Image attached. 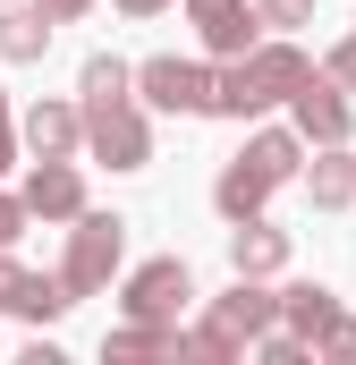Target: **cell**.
Returning <instances> with one entry per match:
<instances>
[{
    "mask_svg": "<svg viewBox=\"0 0 356 365\" xmlns=\"http://www.w3.org/2000/svg\"><path fill=\"white\" fill-rule=\"evenodd\" d=\"M297 77H305V60H297V51H255V60H238V68L212 86V110H238V119H255L263 102L297 93Z\"/></svg>",
    "mask_w": 356,
    "mask_h": 365,
    "instance_id": "cell-1",
    "label": "cell"
},
{
    "mask_svg": "<svg viewBox=\"0 0 356 365\" xmlns=\"http://www.w3.org/2000/svg\"><path fill=\"white\" fill-rule=\"evenodd\" d=\"M85 128H93V145L110 153V170H136V162H145V119L127 110V93H110V102H85Z\"/></svg>",
    "mask_w": 356,
    "mask_h": 365,
    "instance_id": "cell-2",
    "label": "cell"
},
{
    "mask_svg": "<svg viewBox=\"0 0 356 365\" xmlns=\"http://www.w3.org/2000/svg\"><path fill=\"white\" fill-rule=\"evenodd\" d=\"M110 264H119V221H85L77 247H68V280H60V289H68V297H77V289H102Z\"/></svg>",
    "mask_w": 356,
    "mask_h": 365,
    "instance_id": "cell-3",
    "label": "cell"
},
{
    "mask_svg": "<svg viewBox=\"0 0 356 365\" xmlns=\"http://www.w3.org/2000/svg\"><path fill=\"white\" fill-rule=\"evenodd\" d=\"M145 102H162V110H204L212 102V77L204 68H187V60H145Z\"/></svg>",
    "mask_w": 356,
    "mask_h": 365,
    "instance_id": "cell-4",
    "label": "cell"
},
{
    "mask_svg": "<svg viewBox=\"0 0 356 365\" xmlns=\"http://www.w3.org/2000/svg\"><path fill=\"white\" fill-rule=\"evenodd\" d=\"M195 26H204V43H212V51H246L255 9H246V0H195Z\"/></svg>",
    "mask_w": 356,
    "mask_h": 365,
    "instance_id": "cell-5",
    "label": "cell"
},
{
    "mask_svg": "<svg viewBox=\"0 0 356 365\" xmlns=\"http://www.w3.org/2000/svg\"><path fill=\"white\" fill-rule=\"evenodd\" d=\"M297 128L323 136V145H340V136H348V102L331 86H305V77H297Z\"/></svg>",
    "mask_w": 356,
    "mask_h": 365,
    "instance_id": "cell-6",
    "label": "cell"
},
{
    "mask_svg": "<svg viewBox=\"0 0 356 365\" xmlns=\"http://www.w3.org/2000/svg\"><path fill=\"white\" fill-rule=\"evenodd\" d=\"M178 297H187V272H178V264H145L136 289H127V306H136V314H170Z\"/></svg>",
    "mask_w": 356,
    "mask_h": 365,
    "instance_id": "cell-7",
    "label": "cell"
},
{
    "mask_svg": "<svg viewBox=\"0 0 356 365\" xmlns=\"http://www.w3.org/2000/svg\"><path fill=\"white\" fill-rule=\"evenodd\" d=\"M26 204H34V212H51V221H60V212H77V170H68V162H43L34 187H26Z\"/></svg>",
    "mask_w": 356,
    "mask_h": 365,
    "instance_id": "cell-8",
    "label": "cell"
},
{
    "mask_svg": "<svg viewBox=\"0 0 356 365\" xmlns=\"http://www.w3.org/2000/svg\"><path fill=\"white\" fill-rule=\"evenodd\" d=\"M43 43H51V17H34V9H9L0 17V51L9 60H43Z\"/></svg>",
    "mask_w": 356,
    "mask_h": 365,
    "instance_id": "cell-9",
    "label": "cell"
},
{
    "mask_svg": "<svg viewBox=\"0 0 356 365\" xmlns=\"http://www.w3.org/2000/svg\"><path fill=\"white\" fill-rule=\"evenodd\" d=\"M263 187H271V170H263V162H238V170L221 179V212H238V221H246V212L263 204Z\"/></svg>",
    "mask_w": 356,
    "mask_h": 365,
    "instance_id": "cell-10",
    "label": "cell"
},
{
    "mask_svg": "<svg viewBox=\"0 0 356 365\" xmlns=\"http://www.w3.org/2000/svg\"><path fill=\"white\" fill-rule=\"evenodd\" d=\"M263 323H271V297H255V289H238V297L221 306V331H212V349H221V340H238V331H263Z\"/></svg>",
    "mask_w": 356,
    "mask_h": 365,
    "instance_id": "cell-11",
    "label": "cell"
},
{
    "mask_svg": "<svg viewBox=\"0 0 356 365\" xmlns=\"http://www.w3.org/2000/svg\"><path fill=\"white\" fill-rule=\"evenodd\" d=\"M26 136H34V153H43V162H60V153L77 145V119H68V110H34V119H26Z\"/></svg>",
    "mask_w": 356,
    "mask_h": 365,
    "instance_id": "cell-12",
    "label": "cell"
},
{
    "mask_svg": "<svg viewBox=\"0 0 356 365\" xmlns=\"http://www.w3.org/2000/svg\"><path fill=\"white\" fill-rule=\"evenodd\" d=\"M229 255H238V272H271V264H280V230H238Z\"/></svg>",
    "mask_w": 356,
    "mask_h": 365,
    "instance_id": "cell-13",
    "label": "cell"
},
{
    "mask_svg": "<svg viewBox=\"0 0 356 365\" xmlns=\"http://www.w3.org/2000/svg\"><path fill=\"white\" fill-rule=\"evenodd\" d=\"M110 93H127V68L119 60H85V102H110Z\"/></svg>",
    "mask_w": 356,
    "mask_h": 365,
    "instance_id": "cell-14",
    "label": "cell"
},
{
    "mask_svg": "<svg viewBox=\"0 0 356 365\" xmlns=\"http://www.w3.org/2000/svg\"><path fill=\"white\" fill-rule=\"evenodd\" d=\"M314 195H323V204H348V195H356V170H348V162H323V170H314Z\"/></svg>",
    "mask_w": 356,
    "mask_h": 365,
    "instance_id": "cell-15",
    "label": "cell"
},
{
    "mask_svg": "<svg viewBox=\"0 0 356 365\" xmlns=\"http://www.w3.org/2000/svg\"><path fill=\"white\" fill-rule=\"evenodd\" d=\"M288 314H297L305 331H331V306H323V289H288Z\"/></svg>",
    "mask_w": 356,
    "mask_h": 365,
    "instance_id": "cell-16",
    "label": "cell"
},
{
    "mask_svg": "<svg viewBox=\"0 0 356 365\" xmlns=\"http://www.w3.org/2000/svg\"><path fill=\"white\" fill-rule=\"evenodd\" d=\"M246 162H263L271 179H288V170H297V145H288V136H263V145H255Z\"/></svg>",
    "mask_w": 356,
    "mask_h": 365,
    "instance_id": "cell-17",
    "label": "cell"
},
{
    "mask_svg": "<svg viewBox=\"0 0 356 365\" xmlns=\"http://www.w3.org/2000/svg\"><path fill=\"white\" fill-rule=\"evenodd\" d=\"M263 17H271V26H297V17H305V0H263Z\"/></svg>",
    "mask_w": 356,
    "mask_h": 365,
    "instance_id": "cell-18",
    "label": "cell"
},
{
    "mask_svg": "<svg viewBox=\"0 0 356 365\" xmlns=\"http://www.w3.org/2000/svg\"><path fill=\"white\" fill-rule=\"evenodd\" d=\"M331 77H340V86H356V43H340V60H331Z\"/></svg>",
    "mask_w": 356,
    "mask_h": 365,
    "instance_id": "cell-19",
    "label": "cell"
},
{
    "mask_svg": "<svg viewBox=\"0 0 356 365\" xmlns=\"http://www.w3.org/2000/svg\"><path fill=\"white\" fill-rule=\"evenodd\" d=\"M17 221H26V212H17V204H9V195H0V247H9V238H17Z\"/></svg>",
    "mask_w": 356,
    "mask_h": 365,
    "instance_id": "cell-20",
    "label": "cell"
},
{
    "mask_svg": "<svg viewBox=\"0 0 356 365\" xmlns=\"http://www.w3.org/2000/svg\"><path fill=\"white\" fill-rule=\"evenodd\" d=\"M77 9H85V0H43V17H77Z\"/></svg>",
    "mask_w": 356,
    "mask_h": 365,
    "instance_id": "cell-21",
    "label": "cell"
},
{
    "mask_svg": "<svg viewBox=\"0 0 356 365\" xmlns=\"http://www.w3.org/2000/svg\"><path fill=\"white\" fill-rule=\"evenodd\" d=\"M0 170H9V119H0Z\"/></svg>",
    "mask_w": 356,
    "mask_h": 365,
    "instance_id": "cell-22",
    "label": "cell"
},
{
    "mask_svg": "<svg viewBox=\"0 0 356 365\" xmlns=\"http://www.w3.org/2000/svg\"><path fill=\"white\" fill-rule=\"evenodd\" d=\"M119 9H136V17H145V9H162V0H119Z\"/></svg>",
    "mask_w": 356,
    "mask_h": 365,
    "instance_id": "cell-23",
    "label": "cell"
}]
</instances>
